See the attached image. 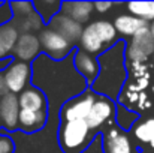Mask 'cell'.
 <instances>
[{
  "instance_id": "obj_1",
  "label": "cell",
  "mask_w": 154,
  "mask_h": 153,
  "mask_svg": "<svg viewBox=\"0 0 154 153\" xmlns=\"http://www.w3.org/2000/svg\"><path fill=\"white\" fill-rule=\"evenodd\" d=\"M124 56H126V44L118 41L112 48L106 50L99 56V75L93 81V90L100 93L108 99L117 98L120 93L124 81H126V66H124Z\"/></svg>"
},
{
  "instance_id": "obj_2",
  "label": "cell",
  "mask_w": 154,
  "mask_h": 153,
  "mask_svg": "<svg viewBox=\"0 0 154 153\" xmlns=\"http://www.w3.org/2000/svg\"><path fill=\"white\" fill-rule=\"evenodd\" d=\"M117 39V30L114 27V23L97 20L88 24L81 36V48L82 51L91 54H102L108 50L106 47L115 42Z\"/></svg>"
},
{
  "instance_id": "obj_3",
  "label": "cell",
  "mask_w": 154,
  "mask_h": 153,
  "mask_svg": "<svg viewBox=\"0 0 154 153\" xmlns=\"http://www.w3.org/2000/svg\"><path fill=\"white\" fill-rule=\"evenodd\" d=\"M151 54L154 56V39L150 26H147L132 36L130 44L126 48V57L132 63H145Z\"/></svg>"
},
{
  "instance_id": "obj_4",
  "label": "cell",
  "mask_w": 154,
  "mask_h": 153,
  "mask_svg": "<svg viewBox=\"0 0 154 153\" xmlns=\"http://www.w3.org/2000/svg\"><path fill=\"white\" fill-rule=\"evenodd\" d=\"M88 132H90V128L85 120L64 122L63 126L60 128V143L63 149L66 150L78 149L85 143Z\"/></svg>"
},
{
  "instance_id": "obj_5",
  "label": "cell",
  "mask_w": 154,
  "mask_h": 153,
  "mask_svg": "<svg viewBox=\"0 0 154 153\" xmlns=\"http://www.w3.org/2000/svg\"><path fill=\"white\" fill-rule=\"evenodd\" d=\"M39 41H41L42 50L54 60H61L67 54L72 53V44L66 38H63L60 33L52 30L51 27H47L41 32Z\"/></svg>"
},
{
  "instance_id": "obj_6",
  "label": "cell",
  "mask_w": 154,
  "mask_h": 153,
  "mask_svg": "<svg viewBox=\"0 0 154 153\" xmlns=\"http://www.w3.org/2000/svg\"><path fill=\"white\" fill-rule=\"evenodd\" d=\"M30 75H32V69H30L29 63L14 62L11 65V68L3 74L8 93H14V95L20 93L21 95L30 83Z\"/></svg>"
},
{
  "instance_id": "obj_7",
  "label": "cell",
  "mask_w": 154,
  "mask_h": 153,
  "mask_svg": "<svg viewBox=\"0 0 154 153\" xmlns=\"http://www.w3.org/2000/svg\"><path fill=\"white\" fill-rule=\"evenodd\" d=\"M97 99V96L93 92H84L81 93L78 98L69 101L61 111V117L64 119V122H70V120H85L94 105V102Z\"/></svg>"
},
{
  "instance_id": "obj_8",
  "label": "cell",
  "mask_w": 154,
  "mask_h": 153,
  "mask_svg": "<svg viewBox=\"0 0 154 153\" xmlns=\"http://www.w3.org/2000/svg\"><path fill=\"white\" fill-rule=\"evenodd\" d=\"M52 30H55L57 33H60L63 38H66L70 44H75L76 41H81L84 27L82 24L76 23L75 20H72L70 17L64 15L63 12H58L48 24Z\"/></svg>"
},
{
  "instance_id": "obj_9",
  "label": "cell",
  "mask_w": 154,
  "mask_h": 153,
  "mask_svg": "<svg viewBox=\"0 0 154 153\" xmlns=\"http://www.w3.org/2000/svg\"><path fill=\"white\" fill-rule=\"evenodd\" d=\"M20 102L18 96L14 93H6L0 98V122L5 129L15 131L18 128L20 119Z\"/></svg>"
},
{
  "instance_id": "obj_10",
  "label": "cell",
  "mask_w": 154,
  "mask_h": 153,
  "mask_svg": "<svg viewBox=\"0 0 154 153\" xmlns=\"http://www.w3.org/2000/svg\"><path fill=\"white\" fill-rule=\"evenodd\" d=\"M115 114V107H114V102L105 96H97V99L94 102L88 117L85 119L90 131L91 129H97L100 128L103 123H106L112 116Z\"/></svg>"
},
{
  "instance_id": "obj_11",
  "label": "cell",
  "mask_w": 154,
  "mask_h": 153,
  "mask_svg": "<svg viewBox=\"0 0 154 153\" xmlns=\"http://www.w3.org/2000/svg\"><path fill=\"white\" fill-rule=\"evenodd\" d=\"M41 50H42V47H41L39 36H36L35 33H21L17 41L14 56L20 62L29 63L41 53Z\"/></svg>"
},
{
  "instance_id": "obj_12",
  "label": "cell",
  "mask_w": 154,
  "mask_h": 153,
  "mask_svg": "<svg viewBox=\"0 0 154 153\" xmlns=\"http://www.w3.org/2000/svg\"><path fill=\"white\" fill-rule=\"evenodd\" d=\"M73 65H75V69L79 72V75L85 78L87 81H94L100 71L97 60L82 50L73 53Z\"/></svg>"
},
{
  "instance_id": "obj_13",
  "label": "cell",
  "mask_w": 154,
  "mask_h": 153,
  "mask_svg": "<svg viewBox=\"0 0 154 153\" xmlns=\"http://www.w3.org/2000/svg\"><path fill=\"white\" fill-rule=\"evenodd\" d=\"M61 11L64 15L70 17L79 24H84L90 20L91 14L94 12V6L91 2H63Z\"/></svg>"
},
{
  "instance_id": "obj_14",
  "label": "cell",
  "mask_w": 154,
  "mask_h": 153,
  "mask_svg": "<svg viewBox=\"0 0 154 153\" xmlns=\"http://www.w3.org/2000/svg\"><path fill=\"white\" fill-rule=\"evenodd\" d=\"M20 108L21 110H29V111H47V98L45 95L35 87H27L20 96Z\"/></svg>"
},
{
  "instance_id": "obj_15",
  "label": "cell",
  "mask_w": 154,
  "mask_h": 153,
  "mask_svg": "<svg viewBox=\"0 0 154 153\" xmlns=\"http://www.w3.org/2000/svg\"><path fill=\"white\" fill-rule=\"evenodd\" d=\"M47 111H29V110H21L20 111V119H18V126L24 132H36L44 128L47 123Z\"/></svg>"
},
{
  "instance_id": "obj_16",
  "label": "cell",
  "mask_w": 154,
  "mask_h": 153,
  "mask_svg": "<svg viewBox=\"0 0 154 153\" xmlns=\"http://www.w3.org/2000/svg\"><path fill=\"white\" fill-rule=\"evenodd\" d=\"M148 24L130 14H124V15H118L114 21V27L117 30V33L123 35V36H133L136 32H139L141 29L147 27Z\"/></svg>"
},
{
  "instance_id": "obj_17",
  "label": "cell",
  "mask_w": 154,
  "mask_h": 153,
  "mask_svg": "<svg viewBox=\"0 0 154 153\" xmlns=\"http://www.w3.org/2000/svg\"><path fill=\"white\" fill-rule=\"evenodd\" d=\"M20 35L21 33L15 27L14 23H9V24L0 27V59L9 57V54L15 50Z\"/></svg>"
},
{
  "instance_id": "obj_18",
  "label": "cell",
  "mask_w": 154,
  "mask_h": 153,
  "mask_svg": "<svg viewBox=\"0 0 154 153\" xmlns=\"http://www.w3.org/2000/svg\"><path fill=\"white\" fill-rule=\"evenodd\" d=\"M105 150L106 153H132V144L127 135L118 132L117 129H111L106 135Z\"/></svg>"
},
{
  "instance_id": "obj_19",
  "label": "cell",
  "mask_w": 154,
  "mask_h": 153,
  "mask_svg": "<svg viewBox=\"0 0 154 153\" xmlns=\"http://www.w3.org/2000/svg\"><path fill=\"white\" fill-rule=\"evenodd\" d=\"M15 24V27L18 30H21L23 33H35L36 30H39L44 26V20L41 18V15L35 11L26 17H20V18H14L12 21Z\"/></svg>"
},
{
  "instance_id": "obj_20",
  "label": "cell",
  "mask_w": 154,
  "mask_h": 153,
  "mask_svg": "<svg viewBox=\"0 0 154 153\" xmlns=\"http://www.w3.org/2000/svg\"><path fill=\"white\" fill-rule=\"evenodd\" d=\"M130 15H135L145 23L154 21V2H130L127 3Z\"/></svg>"
},
{
  "instance_id": "obj_21",
  "label": "cell",
  "mask_w": 154,
  "mask_h": 153,
  "mask_svg": "<svg viewBox=\"0 0 154 153\" xmlns=\"http://www.w3.org/2000/svg\"><path fill=\"white\" fill-rule=\"evenodd\" d=\"M61 3L63 2H57V0H39L35 2V11L41 15L44 23H50L61 9Z\"/></svg>"
},
{
  "instance_id": "obj_22",
  "label": "cell",
  "mask_w": 154,
  "mask_h": 153,
  "mask_svg": "<svg viewBox=\"0 0 154 153\" xmlns=\"http://www.w3.org/2000/svg\"><path fill=\"white\" fill-rule=\"evenodd\" d=\"M135 137L142 143H151L154 137V119H147L133 129Z\"/></svg>"
},
{
  "instance_id": "obj_23",
  "label": "cell",
  "mask_w": 154,
  "mask_h": 153,
  "mask_svg": "<svg viewBox=\"0 0 154 153\" xmlns=\"http://www.w3.org/2000/svg\"><path fill=\"white\" fill-rule=\"evenodd\" d=\"M136 119H138V116H136L133 111H130V110H127V108H124V107H118V108H117V123H118L121 128L129 129Z\"/></svg>"
},
{
  "instance_id": "obj_24",
  "label": "cell",
  "mask_w": 154,
  "mask_h": 153,
  "mask_svg": "<svg viewBox=\"0 0 154 153\" xmlns=\"http://www.w3.org/2000/svg\"><path fill=\"white\" fill-rule=\"evenodd\" d=\"M11 9H12V14L17 18H20V17H26L35 12V3L33 2H12Z\"/></svg>"
},
{
  "instance_id": "obj_25",
  "label": "cell",
  "mask_w": 154,
  "mask_h": 153,
  "mask_svg": "<svg viewBox=\"0 0 154 153\" xmlns=\"http://www.w3.org/2000/svg\"><path fill=\"white\" fill-rule=\"evenodd\" d=\"M12 18H14V14L11 9V3L0 2V27L12 23Z\"/></svg>"
},
{
  "instance_id": "obj_26",
  "label": "cell",
  "mask_w": 154,
  "mask_h": 153,
  "mask_svg": "<svg viewBox=\"0 0 154 153\" xmlns=\"http://www.w3.org/2000/svg\"><path fill=\"white\" fill-rule=\"evenodd\" d=\"M82 153H105V143L102 141V135H96L88 144V147L82 150Z\"/></svg>"
},
{
  "instance_id": "obj_27",
  "label": "cell",
  "mask_w": 154,
  "mask_h": 153,
  "mask_svg": "<svg viewBox=\"0 0 154 153\" xmlns=\"http://www.w3.org/2000/svg\"><path fill=\"white\" fill-rule=\"evenodd\" d=\"M14 152V143L8 137H0V153H12Z\"/></svg>"
},
{
  "instance_id": "obj_28",
  "label": "cell",
  "mask_w": 154,
  "mask_h": 153,
  "mask_svg": "<svg viewBox=\"0 0 154 153\" xmlns=\"http://www.w3.org/2000/svg\"><path fill=\"white\" fill-rule=\"evenodd\" d=\"M93 6L99 14H106L112 8V3L111 2H96V3H93Z\"/></svg>"
},
{
  "instance_id": "obj_29",
  "label": "cell",
  "mask_w": 154,
  "mask_h": 153,
  "mask_svg": "<svg viewBox=\"0 0 154 153\" xmlns=\"http://www.w3.org/2000/svg\"><path fill=\"white\" fill-rule=\"evenodd\" d=\"M14 63V57H5V59H0V72H6L9 68H11V65Z\"/></svg>"
},
{
  "instance_id": "obj_30",
  "label": "cell",
  "mask_w": 154,
  "mask_h": 153,
  "mask_svg": "<svg viewBox=\"0 0 154 153\" xmlns=\"http://www.w3.org/2000/svg\"><path fill=\"white\" fill-rule=\"evenodd\" d=\"M8 93V89H6V84H5V78H3V75L0 74V98L3 96V95H6Z\"/></svg>"
},
{
  "instance_id": "obj_31",
  "label": "cell",
  "mask_w": 154,
  "mask_h": 153,
  "mask_svg": "<svg viewBox=\"0 0 154 153\" xmlns=\"http://www.w3.org/2000/svg\"><path fill=\"white\" fill-rule=\"evenodd\" d=\"M150 32H151V36H153V39H154V21L150 24Z\"/></svg>"
},
{
  "instance_id": "obj_32",
  "label": "cell",
  "mask_w": 154,
  "mask_h": 153,
  "mask_svg": "<svg viewBox=\"0 0 154 153\" xmlns=\"http://www.w3.org/2000/svg\"><path fill=\"white\" fill-rule=\"evenodd\" d=\"M150 146H151V149L154 150V137H153V140H151V143H150Z\"/></svg>"
}]
</instances>
